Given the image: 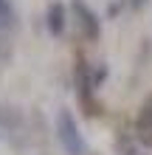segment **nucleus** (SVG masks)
Instances as JSON below:
<instances>
[{"instance_id":"1","label":"nucleus","mask_w":152,"mask_h":155,"mask_svg":"<svg viewBox=\"0 0 152 155\" xmlns=\"http://www.w3.org/2000/svg\"><path fill=\"white\" fill-rule=\"evenodd\" d=\"M57 138H59L62 147H65L68 155H85V150H87L82 133H79V127H76V118L68 110H62L57 116Z\"/></svg>"},{"instance_id":"2","label":"nucleus","mask_w":152,"mask_h":155,"mask_svg":"<svg viewBox=\"0 0 152 155\" xmlns=\"http://www.w3.org/2000/svg\"><path fill=\"white\" fill-rule=\"evenodd\" d=\"M73 79H76L79 102H82V107L87 110V116L102 113V104H96V102H93V87H96L93 74H90V68H87V62H85L82 57H79V59H76V65H73Z\"/></svg>"},{"instance_id":"3","label":"nucleus","mask_w":152,"mask_h":155,"mask_svg":"<svg viewBox=\"0 0 152 155\" xmlns=\"http://www.w3.org/2000/svg\"><path fill=\"white\" fill-rule=\"evenodd\" d=\"M73 12H76V20H79V28H82V34L87 40H99L102 34V23L99 17L93 14V8L85 3V0H73Z\"/></svg>"},{"instance_id":"4","label":"nucleus","mask_w":152,"mask_h":155,"mask_svg":"<svg viewBox=\"0 0 152 155\" xmlns=\"http://www.w3.org/2000/svg\"><path fill=\"white\" fill-rule=\"evenodd\" d=\"M45 25L53 37H59L65 31V6L62 3H51L48 6V14H45Z\"/></svg>"},{"instance_id":"5","label":"nucleus","mask_w":152,"mask_h":155,"mask_svg":"<svg viewBox=\"0 0 152 155\" xmlns=\"http://www.w3.org/2000/svg\"><path fill=\"white\" fill-rule=\"evenodd\" d=\"M138 135H141L144 144H152V104L144 107L141 116H138Z\"/></svg>"},{"instance_id":"6","label":"nucleus","mask_w":152,"mask_h":155,"mask_svg":"<svg viewBox=\"0 0 152 155\" xmlns=\"http://www.w3.org/2000/svg\"><path fill=\"white\" fill-rule=\"evenodd\" d=\"M144 3H147V0H132V8H141Z\"/></svg>"}]
</instances>
